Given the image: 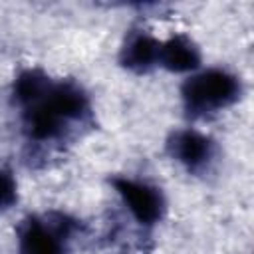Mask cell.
Masks as SVG:
<instances>
[{
	"label": "cell",
	"mask_w": 254,
	"mask_h": 254,
	"mask_svg": "<svg viewBox=\"0 0 254 254\" xmlns=\"http://www.w3.org/2000/svg\"><path fill=\"white\" fill-rule=\"evenodd\" d=\"M159 64L163 67H167L169 71H177V73L192 71L200 64V52L189 38L175 36L161 44Z\"/></svg>",
	"instance_id": "5b68a950"
},
{
	"label": "cell",
	"mask_w": 254,
	"mask_h": 254,
	"mask_svg": "<svg viewBox=\"0 0 254 254\" xmlns=\"http://www.w3.org/2000/svg\"><path fill=\"white\" fill-rule=\"evenodd\" d=\"M16 200V183L12 175L0 171V208H8Z\"/></svg>",
	"instance_id": "ba28073f"
},
{
	"label": "cell",
	"mask_w": 254,
	"mask_h": 254,
	"mask_svg": "<svg viewBox=\"0 0 254 254\" xmlns=\"http://www.w3.org/2000/svg\"><path fill=\"white\" fill-rule=\"evenodd\" d=\"M50 87V79L46 75H42L40 71H24L16 83H14V97L16 101H20L22 105H32L36 103Z\"/></svg>",
	"instance_id": "52a82bcc"
},
{
	"label": "cell",
	"mask_w": 254,
	"mask_h": 254,
	"mask_svg": "<svg viewBox=\"0 0 254 254\" xmlns=\"http://www.w3.org/2000/svg\"><path fill=\"white\" fill-rule=\"evenodd\" d=\"M240 97V81L226 69H206L183 85V101L189 113L206 115L232 105Z\"/></svg>",
	"instance_id": "6da1fadb"
},
{
	"label": "cell",
	"mask_w": 254,
	"mask_h": 254,
	"mask_svg": "<svg viewBox=\"0 0 254 254\" xmlns=\"http://www.w3.org/2000/svg\"><path fill=\"white\" fill-rule=\"evenodd\" d=\"M64 224L54 226L40 220H30L20 232V254H62Z\"/></svg>",
	"instance_id": "277c9868"
},
{
	"label": "cell",
	"mask_w": 254,
	"mask_h": 254,
	"mask_svg": "<svg viewBox=\"0 0 254 254\" xmlns=\"http://www.w3.org/2000/svg\"><path fill=\"white\" fill-rule=\"evenodd\" d=\"M159 48L161 42H157L153 36L145 32H135L127 38L121 50V62L133 71H147L155 64H159Z\"/></svg>",
	"instance_id": "8992f818"
},
{
	"label": "cell",
	"mask_w": 254,
	"mask_h": 254,
	"mask_svg": "<svg viewBox=\"0 0 254 254\" xmlns=\"http://www.w3.org/2000/svg\"><path fill=\"white\" fill-rule=\"evenodd\" d=\"M113 187L139 224L151 226L161 220L165 212V198L157 187L127 177L113 179Z\"/></svg>",
	"instance_id": "7a4b0ae2"
},
{
	"label": "cell",
	"mask_w": 254,
	"mask_h": 254,
	"mask_svg": "<svg viewBox=\"0 0 254 254\" xmlns=\"http://www.w3.org/2000/svg\"><path fill=\"white\" fill-rule=\"evenodd\" d=\"M171 155L187 169H202L212 159V141L192 129L177 131L169 141Z\"/></svg>",
	"instance_id": "3957f363"
}]
</instances>
